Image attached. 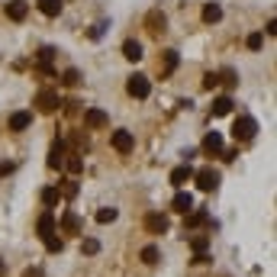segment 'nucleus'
Wrapping results in <instances>:
<instances>
[{
	"label": "nucleus",
	"instance_id": "f257e3e1",
	"mask_svg": "<svg viewBox=\"0 0 277 277\" xmlns=\"http://www.w3.org/2000/svg\"><path fill=\"white\" fill-rule=\"evenodd\" d=\"M255 132H258V123L251 116H238L232 123V139L235 142H251V139H255Z\"/></svg>",
	"mask_w": 277,
	"mask_h": 277
},
{
	"label": "nucleus",
	"instance_id": "f03ea898",
	"mask_svg": "<svg viewBox=\"0 0 277 277\" xmlns=\"http://www.w3.org/2000/svg\"><path fill=\"white\" fill-rule=\"evenodd\" d=\"M126 94H129V97H136V100H145L149 94H152L149 78H145V75H132V78L126 81Z\"/></svg>",
	"mask_w": 277,
	"mask_h": 277
},
{
	"label": "nucleus",
	"instance_id": "7ed1b4c3",
	"mask_svg": "<svg viewBox=\"0 0 277 277\" xmlns=\"http://www.w3.org/2000/svg\"><path fill=\"white\" fill-rule=\"evenodd\" d=\"M194 180L200 190H216L219 187V171H213V168H200V171H194Z\"/></svg>",
	"mask_w": 277,
	"mask_h": 277
},
{
	"label": "nucleus",
	"instance_id": "20e7f679",
	"mask_svg": "<svg viewBox=\"0 0 277 277\" xmlns=\"http://www.w3.org/2000/svg\"><path fill=\"white\" fill-rule=\"evenodd\" d=\"M35 106H39V113H55L62 106V100H58L55 90H39L35 94Z\"/></svg>",
	"mask_w": 277,
	"mask_h": 277
},
{
	"label": "nucleus",
	"instance_id": "39448f33",
	"mask_svg": "<svg viewBox=\"0 0 277 277\" xmlns=\"http://www.w3.org/2000/svg\"><path fill=\"white\" fill-rule=\"evenodd\" d=\"M110 142H113V149H116L119 155H129L132 149H136V139H132V132H129V129H116Z\"/></svg>",
	"mask_w": 277,
	"mask_h": 277
},
{
	"label": "nucleus",
	"instance_id": "423d86ee",
	"mask_svg": "<svg viewBox=\"0 0 277 277\" xmlns=\"http://www.w3.org/2000/svg\"><path fill=\"white\" fill-rule=\"evenodd\" d=\"M106 123H110V116H106L100 106H90V110H84V126H87V129H103Z\"/></svg>",
	"mask_w": 277,
	"mask_h": 277
},
{
	"label": "nucleus",
	"instance_id": "0eeeda50",
	"mask_svg": "<svg viewBox=\"0 0 277 277\" xmlns=\"http://www.w3.org/2000/svg\"><path fill=\"white\" fill-rule=\"evenodd\" d=\"M164 26H168V16L161 13V10H149V16H145V29H149L152 35H161Z\"/></svg>",
	"mask_w": 277,
	"mask_h": 277
},
{
	"label": "nucleus",
	"instance_id": "6e6552de",
	"mask_svg": "<svg viewBox=\"0 0 277 277\" xmlns=\"http://www.w3.org/2000/svg\"><path fill=\"white\" fill-rule=\"evenodd\" d=\"M49 168H52V171L65 168V142H62V139H55L52 149H49Z\"/></svg>",
	"mask_w": 277,
	"mask_h": 277
},
{
	"label": "nucleus",
	"instance_id": "1a4fd4ad",
	"mask_svg": "<svg viewBox=\"0 0 277 277\" xmlns=\"http://www.w3.org/2000/svg\"><path fill=\"white\" fill-rule=\"evenodd\" d=\"M145 229H149L152 235L168 232V216H164V213H149V216H145Z\"/></svg>",
	"mask_w": 277,
	"mask_h": 277
},
{
	"label": "nucleus",
	"instance_id": "9d476101",
	"mask_svg": "<svg viewBox=\"0 0 277 277\" xmlns=\"http://www.w3.org/2000/svg\"><path fill=\"white\" fill-rule=\"evenodd\" d=\"M171 210L174 213H190V210H194V197H190L187 194V190H177V194H174V200H171Z\"/></svg>",
	"mask_w": 277,
	"mask_h": 277
},
{
	"label": "nucleus",
	"instance_id": "9b49d317",
	"mask_svg": "<svg viewBox=\"0 0 277 277\" xmlns=\"http://www.w3.org/2000/svg\"><path fill=\"white\" fill-rule=\"evenodd\" d=\"M180 65V55L174 52V49H168V52H161V65H158V71H161V78H168L171 71Z\"/></svg>",
	"mask_w": 277,
	"mask_h": 277
},
{
	"label": "nucleus",
	"instance_id": "f8f14e48",
	"mask_svg": "<svg viewBox=\"0 0 277 277\" xmlns=\"http://www.w3.org/2000/svg\"><path fill=\"white\" fill-rule=\"evenodd\" d=\"M26 13H29L26 0H10V4H7V16L13 20V23H23V20H26Z\"/></svg>",
	"mask_w": 277,
	"mask_h": 277
},
{
	"label": "nucleus",
	"instance_id": "ddd939ff",
	"mask_svg": "<svg viewBox=\"0 0 277 277\" xmlns=\"http://www.w3.org/2000/svg\"><path fill=\"white\" fill-rule=\"evenodd\" d=\"M187 180H194V168H190V164H180V168L171 171V184L174 187H184Z\"/></svg>",
	"mask_w": 277,
	"mask_h": 277
},
{
	"label": "nucleus",
	"instance_id": "4468645a",
	"mask_svg": "<svg viewBox=\"0 0 277 277\" xmlns=\"http://www.w3.org/2000/svg\"><path fill=\"white\" fill-rule=\"evenodd\" d=\"M29 123H32V113H29V110H20V113L10 116V129H13V132L29 129Z\"/></svg>",
	"mask_w": 277,
	"mask_h": 277
},
{
	"label": "nucleus",
	"instance_id": "2eb2a0df",
	"mask_svg": "<svg viewBox=\"0 0 277 277\" xmlns=\"http://www.w3.org/2000/svg\"><path fill=\"white\" fill-rule=\"evenodd\" d=\"M35 229H39V235H42V238L55 235V216H52V213H42V216H39V223H35Z\"/></svg>",
	"mask_w": 277,
	"mask_h": 277
},
{
	"label": "nucleus",
	"instance_id": "dca6fc26",
	"mask_svg": "<svg viewBox=\"0 0 277 277\" xmlns=\"http://www.w3.org/2000/svg\"><path fill=\"white\" fill-rule=\"evenodd\" d=\"M232 106H235L232 97H216L213 106H210V113H213V116H229V113H232Z\"/></svg>",
	"mask_w": 277,
	"mask_h": 277
},
{
	"label": "nucleus",
	"instance_id": "f3484780",
	"mask_svg": "<svg viewBox=\"0 0 277 277\" xmlns=\"http://www.w3.org/2000/svg\"><path fill=\"white\" fill-rule=\"evenodd\" d=\"M203 152H210V155L223 152V136H219V132H207V139H203Z\"/></svg>",
	"mask_w": 277,
	"mask_h": 277
},
{
	"label": "nucleus",
	"instance_id": "a211bd4d",
	"mask_svg": "<svg viewBox=\"0 0 277 277\" xmlns=\"http://www.w3.org/2000/svg\"><path fill=\"white\" fill-rule=\"evenodd\" d=\"M123 58H129V62H139V58H142V42L126 39V42H123Z\"/></svg>",
	"mask_w": 277,
	"mask_h": 277
},
{
	"label": "nucleus",
	"instance_id": "6ab92c4d",
	"mask_svg": "<svg viewBox=\"0 0 277 277\" xmlns=\"http://www.w3.org/2000/svg\"><path fill=\"white\" fill-rule=\"evenodd\" d=\"M207 223H210V216L203 213V210H194V213H187L184 229H197V226H207Z\"/></svg>",
	"mask_w": 277,
	"mask_h": 277
},
{
	"label": "nucleus",
	"instance_id": "aec40b11",
	"mask_svg": "<svg viewBox=\"0 0 277 277\" xmlns=\"http://www.w3.org/2000/svg\"><path fill=\"white\" fill-rule=\"evenodd\" d=\"M219 20H223V7L216 4V0L203 7V23H219Z\"/></svg>",
	"mask_w": 277,
	"mask_h": 277
},
{
	"label": "nucleus",
	"instance_id": "412c9836",
	"mask_svg": "<svg viewBox=\"0 0 277 277\" xmlns=\"http://www.w3.org/2000/svg\"><path fill=\"white\" fill-rule=\"evenodd\" d=\"M42 203H45V207H58V203H62V190H58V187H45L42 190Z\"/></svg>",
	"mask_w": 277,
	"mask_h": 277
},
{
	"label": "nucleus",
	"instance_id": "4be33fe9",
	"mask_svg": "<svg viewBox=\"0 0 277 277\" xmlns=\"http://www.w3.org/2000/svg\"><path fill=\"white\" fill-rule=\"evenodd\" d=\"M35 7H39L45 16H58V13H62V0H39Z\"/></svg>",
	"mask_w": 277,
	"mask_h": 277
},
{
	"label": "nucleus",
	"instance_id": "5701e85b",
	"mask_svg": "<svg viewBox=\"0 0 277 277\" xmlns=\"http://www.w3.org/2000/svg\"><path fill=\"white\" fill-rule=\"evenodd\" d=\"M116 216H119V210H113V207H103V210H97V216H94V219H97L100 226H106V223H116Z\"/></svg>",
	"mask_w": 277,
	"mask_h": 277
},
{
	"label": "nucleus",
	"instance_id": "b1692460",
	"mask_svg": "<svg viewBox=\"0 0 277 277\" xmlns=\"http://www.w3.org/2000/svg\"><path fill=\"white\" fill-rule=\"evenodd\" d=\"M62 229H65V232H78V229H81V219H78L75 213H65V216H62Z\"/></svg>",
	"mask_w": 277,
	"mask_h": 277
},
{
	"label": "nucleus",
	"instance_id": "393cba45",
	"mask_svg": "<svg viewBox=\"0 0 277 277\" xmlns=\"http://www.w3.org/2000/svg\"><path fill=\"white\" fill-rule=\"evenodd\" d=\"M139 258L145 261V264H158V258H161V251L155 248V245H145V248H142V255H139Z\"/></svg>",
	"mask_w": 277,
	"mask_h": 277
},
{
	"label": "nucleus",
	"instance_id": "a878e982",
	"mask_svg": "<svg viewBox=\"0 0 277 277\" xmlns=\"http://www.w3.org/2000/svg\"><path fill=\"white\" fill-rule=\"evenodd\" d=\"M190 248H194V255H203V251L210 248V238L207 235H194L190 238Z\"/></svg>",
	"mask_w": 277,
	"mask_h": 277
},
{
	"label": "nucleus",
	"instance_id": "bb28decb",
	"mask_svg": "<svg viewBox=\"0 0 277 277\" xmlns=\"http://www.w3.org/2000/svg\"><path fill=\"white\" fill-rule=\"evenodd\" d=\"M65 168H68L71 174H81V171H84V161H81V155L75 152V155H71V158H65Z\"/></svg>",
	"mask_w": 277,
	"mask_h": 277
},
{
	"label": "nucleus",
	"instance_id": "cd10ccee",
	"mask_svg": "<svg viewBox=\"0 0 277 277\" xmlns=\"http://www.w3.org/2000/svg\"><path fill=\"white\" fill-rule=\"evenodd\" d=\"M219 84H226V87H235L238 84V75L232 68H226V71H219Z\"/></svg>",
	"mask_w": 277,
	"mask_h": 277
},
{
	"label": "nucleus",
	"instance_id": "c85d7f7f",
	"mask_svg": "<svg viewBox=\"0 0 277 277\" xmlns=\"http://www.w3.org/2000/svg\"><path fill=\"white\" fill-rule=\"evenodd\" d=\"M62 84H68V87H75V84H81V71L78 68H68L62 75Z\"/></svg>",
	"mask_w": 277,
	"mask_h": 277
},
{
	"label": "nucleus",
	"instance_id": "c756f323",
	"mask_svg": "<svg viewBox=\"0 0 277 277\" xmlns=\"http://www.w3.org/2000/svg\"><path fill=\"white\" fill-rule=\"evenodd\" d=\"M81 251H84V255H97V251H100V242H97V238H84V242H81Z\"/></svg>",
	"mask_w": 277,
	"mask_h": 277
},
{
	"label": "nucleus",
	"instance_id": "7c9ffc66",
	"mask_svg": "<svg viewBox=\"0 0 277 277\" xmlns=\"http://www.w3.org/2000/svg\"><path fill=\"white\" fill-rule=\"evenodd\" d=\"M213 87H219V75H216V71H207V75H203V90H213Z\"/></svg>",
	"mask_w": 277,
	"mask_h": 277
},
{
	"label": "nucleus",
	"instance_id": "2f4dec72",
	"mask_svg": "<svg viewBox=\"0 0 277 277\" xmlns=\"http://www.w3.org/2000/svg\"><path fill=\"white\" fill-rule=\"evenodd\" d=\"M245 45H248V49H251V52H258V49H261V45H264V35H261V32H251V35H248V39H245Z\"/></svg>",
	"mask_w": 277,
	"mask_h": 277
},
{
	"label": "nucleus",
	"instance_id": "473e14b6",
	"mask_svg": "<svg viewBox=\"0 0 277 277\" xmlns=\"http://www.w3.org/2000/svg\"><path fill=\"white\" fill-rule=\"evenodd\" d=\"M45 248H49L52 255H58V251L65 248V242H62V238H55V235H49V238H45Z\"/></svg>",
	"mask_w": 277,
	"mask_h": 277
},
{
	"label": "nucleus",
	"instance_id": "72a5a7b5",
	"mask_svg": "<svg viewBox=\"0 0 277 277\" xmlns=\"http://www.w3.org/2000/svg\"><path fill=\"white\" fill-rule=\"evenodd\" d=\"M62 184H65V187H58V190H62V197H68V200H71V197L78 194V184H75V180H62Z\"/></svg>",
	"mask_w": 277,
	"mask_h": 277
},
{
	"label": "nucleus",
	"instance_id": "f704fd0d",
	"mask_svg": "<svg viewBox=\"0 0 277 277\" xmlns=\"http://www.w3.org/2000/svg\"><path fill=\"white\" fill-rule=\"evenodd\" d=\"M35 71H39V75H45V78H55V68L45 65V62H35Z\"/></svg>",
	"mask_w": 277,
	"mask_h": 277
},
{
	"label": "nucleus",
	"instance_id": "c9c22d12",
	"mask_svg": "<svg viewBox=\"0 0 277 277\" xmlns=\"http://www.w3.org/2000/svg\"><path fill=\"white\" fill-rule=\"evenodd\" d=\"M52 58H55V49H49V45H45V49H39V62L52 65Z\"/></svg>",
	"mask_w": 277,
	"mask_h": 277
},
{
	"label": "nucleus",
	"instance_id": "e433bc0d",
	"mask_svg": "<svg viewBox=\"0 0 277 277\" xmlns=\"http://www.w3.org/2000/svg\"><path fill=\"white\" fill-rule=\"evenodd\" d=\"M219 155H223V161H235V158H238L235 149H226V152H219Z\"/></svg>",
	"mask_w": 277,
	"mask_h": 277
},
{
	"label": "nucleus",
	"instance_id": "4c0bfd02",
	"mask_svg": "<svg viewBox=\"0 0 277 277\" xmlns=\"http://www.w3.org/2000/svg\"><path fill=\"white\" fill-rule=\"evenodd\" d=\"M23 277H45V274H42V268H26V271H23Z\"/></svg>",
	"mask_w": 277,
	"mask_h": 277
},
{
	"label": "nucleus",
	"instance_id": "58836bf2",
	"mask_svg": "<svg viewBox=\"0 0 277 277\" xmlns=\"http://www.w3.org/2000/svg\"><path fill=\"white\" fill-rule=\"evenodd\" d=\"M264 32H268V35H277V20H268V26H264Z\"/></svg>",
	"mask_w": 277,
	"mask_h": 277
},
{
	"label": "nucleus",
	"instance_id": "ea45409f",
	"mask_svg": "<svg viewBox=\"0 0 277 277\" xmlns=\"http://www.w3.org/2000/svg\"><path fill=\"white\" fill-rule=\"evenodd\" d=\"M210 261V255H207V251H203V255H194V264H207Z\"/></svg>",
	"mask_w": 277,
	"mask_h": 277
},
{
	"label": "nucleus",
	"instance_id": "a19ab883",
	"mask_svg": "<svg viewBox=\"0 0 277 277\" xmlns=\"http://www.w3.org/2000/svg\"><path fill=\"white\" fill-rule=\"evenodd\" d=\"M10 171H13V164H10V161H0V174H10Z\"/></svg>",
	"mask_w": 277,
	"mask_h": 277
},
{
	"label": "nucleus",
	"instance_id": "79ce46f5",
	"mask_svg": "<svg viewBox=\"0 0 277 277\" xmlns=\"http://www.w3.org/2000/svg\"><path fill=\"white\" fill-rule=\"evenodd\" d=\"M0 277H4V261H0Z\"/></svg>",
	"mask_w": 277,
	"mask_h": 277
}]
</instances>
